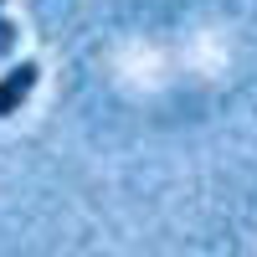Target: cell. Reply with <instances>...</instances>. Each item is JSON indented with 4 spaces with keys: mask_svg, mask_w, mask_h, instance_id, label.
Masks as SVG:
<instances>
[{
    "mask_svg": "<svg viewBox=\"0 0 257 257\" xmlns=\"http://www.w3.org/2000/svg\"><path fill=\"white\" fill-rule=\"evenodd\" d=\"M36 77H41V67H36V62H16L11 72H0V118H11L21 103L31 98Z\"/></svg>",
    "mask_w": 257,
    "mask_h": 257,
    "instance_id": "1",
    "label": "cell"
},
{
    "mask_svg": "<svg viewBox=\"0 0 257 257\" xmlns=\"http://www.w3.org/2000/svg\"><path fill=\"white\" fill-rule=\"evenodd\" d=\"M11 52H16V26L0 16V57H11Z\"/></svg>",
    "mask_w": 257,
    "mask_h": 257,
    "instance_id": "2",
    "label": "cell"
}]
</instances>
